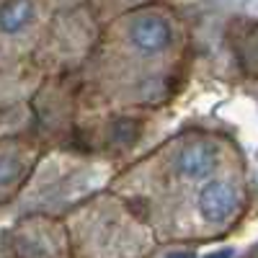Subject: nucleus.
Here are the masks:
<instances>
[{
  "label": "nucleus",
  "instance_id": "nucleus-3",
  "mask_svg": "<svg viewBox=\"0 0 258 258\" xmlns=\"http://www.w3.org/2000/svg\"><path fill=\"white\" fill-rule=\"evenodd\" d=\"M70 258H150L160 245L142 214L114 191H101L62 217Z\"/></svg>",
  "mask_w": 258,
  "mask_h": 258
},
{
  "label": "nucleus",
  "instance_id": "nucleus-1",
  "mask_svg": "<svg viewBox=\"0 0 258 258\" xmlns=\"http://www.w3.org/2000/svg\"><path fill=\"white\" fill-rule=\"evenodd\" d=\"M109 191L132 204L158 245H204L232 235L250 209L240 145L220 129L191 126L116 170Z\"/></svg>",
  "mask_w": 258,
  "mask_h": 258
},
{
  "label": "nucleus",
  "instance_id": "nucleus-6",
  "mask_svg": "<svg viewBox=\"0 0 258 258\" xmlns=\"http://www.w3.org/2000/svg\"><path fill=\"white\" fill-rule=\"evenodd\" d=\"M11 258H70V243L62 220L26 214L6 235Z\"/></svg>",
  "mask_w": 258,
  "mask_h": 258
},
{
  "label": "nucleus",
  "instance_id": "nucleus-2",
  "mask_svg": "<svg viewBox=\"0 0 258 258\" xmlns=\"http://www.w3.org/2000/svg\"><path fill=\"white\" fill-rule=\"evenodd\" d=\"M191 31L178 8H124L101 26L78 70L75 106L88 116H126L170 103L188 73Z\"/></svg>",
  "mask_w": 258,
  "mask_h": 258
},
{
  "label": "nucleus",
  "instance_id": "nucleus-7",
  "mask_svg": "<svg viewBox=\"0 0 258 258\" xmlns=\"http://www.w3.org/2000/svg\"><path fill=\"white\" fill-rule=\"evenodd\" d=\"M243 258H258V250H253V253H248V255H243Z\"/></svg>",
  "mask_w": 258,
  "mask_h": 258
},
{
  "label": "nucleus",
  "instance_id": "nucleus-4",
  "mask_svg": "<svg viewBox=\"0 0 258 258\" xmlns=\"http://www.w3.org/2000/svg\"><path fill=\"white\" fill-rule=\"evenodd\" d=\"M114 176L116 170L103 160H88L85 155L68 150L44 153L16 207L21 209V217L44 214L62 220L78 204L109 188Z\"/></svg>",
  "mask_w": 258,
  "mask_h": 258
},
{
  "label": "nucleus",
  "instance_id": "nucleus-5",
  "mask_svg": "<svg viewBox=\"0 0 258 258\" xmlns=\"http://www.w3.org/2000/svg\"><path fill=\"white\" fill-rule=\"evenodd\" d=\"M41 158H44V140L36 132L0 137V207L16 204L21 199Z\"/></svg>",
  "mask_w": 258,
  "mask_h": 258
}]
</instances>
